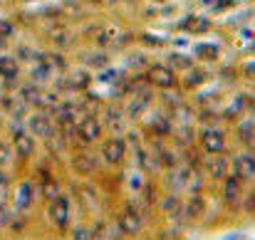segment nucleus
Listing matches in <instances>:
<instances>
[{
  "instance_id": "nucleus-1",
  "label": "nucleus",
  "mask_w": 255,
  "mask_h": 240,
  "mask_svg": "<svg viewBox=\"0 0 255 240\" xmlns=\"http://www.w3.org/2000/svg\"><path fill=\"white\" fill-rule=\"evenodd\" d=\"M5 134H7L12 151H15V173H25L32 166V161L40 156L42 144L22 121H15V119L5 121Z\"/></svg>"
},
{
  "instance_id": "nucleus-2",
  "label": "nucleus",
  "mask_w": 255,
  "mask_h": 240,
  "mask_svg": "<svg viewBox=\"0 0 255 240\" xmlns=\"http://www.w3.org/2000/svg\"><path fill=\"white\" fill-rule=\"evenodd\" d=\"M67 134H70V149H94L104 139L107 126L102 124L99 112H87L67 129Z\"/></svg>"
},
{
  "instance_id": "nucleus-3",
  "label": "nucleus",
  "mask_w": 255,
  "mask_h": 240,
  "mask_svg": "<svg viewBox=\"0 0 255 240\" xmlns=\"http://www.w3.org/2000/svg\"><path fill=\"white\" fill-rule=\"evenodd\" d=\"M196 146L203 156L228 154L233 149L231 134L221 121H198L196 124Z\"/></svg>"
},
{
  "instance_id": "nucleus-4",
  "label": "nucleus",
  "mask_w": 255,
  "mask_h": 240,
  "mask_svg": "<svg viewBox=\"0 0 255 240\" xmlns=\"http://www.w3.org/2000/svg\"><path fill=\"white\" fill-rule=\"evenodd\" d=\"M42 206H45V218H47L50 228L60 238H65L67 231H70V226L75 223V201H72V193L70 191H62L60 196H55L52 201H47Z\"/></svg>"
},
{
  "instance_id": "nucleus-5",
  "label": "nucleus",
  "mask_w": 255,
  "mask_h": 240,
  "mask_svg": "<svg viewBox=\"0 0 255 240\" xmlns=\"http://www.w3.org/2000/svg\"><path fill=\"white\" fill-rule=\"evenodd\" d=\"M97 156L102 161L104 171H122L129 161V146H127V136L124 134H114L107 131L104 139L94 146Z\"/></svg>"
},
{
  "instance_id": "nucleus-6",
  "label": "nucleus",
  "mask_w": 255,
  "mask_h": 240,
  "mask_svg": "<svg viewBox=\"0 0 255 240\" xmlns=\"http://www.w3.org/2000/svg\"><path fill=\"white\" fill-rule=\"evenodd\" d=\"M7 201H10V206H12L15 213H27V216H32L35 203L40 201V193H37V183H35V178L30 176V171L15 176Z\"/></svg>"
},
{
  "instance_id": "nucleus-7",
  "label": "nucleus",
  "mask_w": 255,
  "mask_h": 240,
  "mask_svg": "<svg viewBox=\"0 0 255 240\" xmlns=\"http://www.w3.org/2000/svg\"><path fill=\"white\" fill-rule=\"evenodd\" d=\"M127 42V32L122 30L119 22H112V20H99L94 22L89 30H87V45L89 47H97V50H114V47H124Z\"/></svg>"
},
{
  "instance_id": "nucleus-8",
  "label": "nucleus",
  "mask_w": 255,
  "mask_h": 240,
  "mask_svg": "<svg viewBox=\"0 0 255 240\" xmlns=\"http://www.w3.org/2000/svg\"><path fill=\"white\" fill-rule=\"evenodd\" d=\"M144 82L159 94V92H173L178 89V72L171 67L166 60H149V65L141 72Z\"/></svg>"
},
{
  "instance_id": "nucleus-9",
  "label": "nucleus",
  "mask_w": 255,
  "mask_h": 240,
  "mask_svg": "<svg viewBox=\"0 0 255 240\" xmlns=\"http://www.w3.org/2000/svg\"><path fill=\"white\" fill-rule=\"evenodd\" d=\"M112 216H114V221L119 223V228L124 231L127 238H139V236L146 231V226H149L146 216L141 213V208H139V203H136L134 198L124 201Z\"/></svg>"
},
{
  "instance_id": "nucleus-10",
  "label": "nucleus",
  "mask_w": 255,
  "mask_h": 240,
  "mask_svg": "<svg viewBox=\"0 0 255 240\" xmlns=\"http://www.w3.org/2000/svg\"><path fill=\"white\" fill-rule=\"evenodd\" d=\"M70 163V171L77 178H97L104 166L97 156V149H70V154L65 156Z\"/></svg>"
},
{
  "instance_id": "nucleus-11",
  "label": "nucleus",
  "mask_w": 255,
  "mask_h": 240,
  "mask_svg": "<svg viewBox=\"0 0 255 240\" xmlns=\"http://www.w3.org/2000/svg\"><path fill=\"white\" fill-rule=\"evenodd\" d=\"M221 193H218V203L226 213H238L241 216V203H243V193L248 188L246 181H241L236 173H228L221 183H218Z\"/></svg>"
},
{
  "instance_id": "nucleus-12",
  "label": "nucleus",
  "mask_w": 255,
  "mask_h": 240,
  "mask_svg": "<svg viewBox=\"0 0 255 240\" xmlns=\"http://www.w3.org/2000/svg\"><path fill=\"white\" fill-rule=\"evenodd\" d=\"M22 124L37 136L40 144H45L55 131H57V124H55V117L50 109H30L22 119Z\"/></svg>"
},
{
  "instance_id": "nucleus-13",
  "label": "nucleus",
  "mask_w": 255,
  "mask_h": 240,
  "mask_svg": "<svg viewBox=\"0 0 255 240\" xmlns=\"http://www.w3.org/2000/svg\"><path fill=\"white\" fill-rule=\"evenodd\" d=\"M99 117H102V124L107 126V131H114V134H124L129 126H134L122 107L119 99H112V102H102L99 107Z\"/></svg>"
},
{
  "instance_id": "nucleus-14",
  "label": "nucleus",
  "mask_w": 255,
  "mask_h": 240,
  "mask_svg": "<svg viewBox=\"0 0 255 240\" xmlns=\"http://www.w3.org/2000/svg\"><path fill=\"white\" fill-rule=\"evenodd\" d=\"M231 173H236L248 186L255 183V149H231Z\"/></svg>"
},
{
  "instance_id": "nucleus-15",
  "label": "nucleus",
  "mask_w": 255,
  "mask_h": 240,
  "mask_svg": "<svg viewBox=\"0 0 255 240\" xmlns=\"http://www.w3.org/2000/svg\"><path fill=\"white\" fill-rule=\"evenodd\" d=\"M208 211H211V203L206 198V191L203 193H188L183 198V206H181V221H183V226L201 223L203 218H208Z\"/></svg>"
},
{
  "instance_id": "nucleus-16",
  "label": "nucleus",
  "mask_w": 255,
  "mask_h": 240,
  "mask_svg": "<svg viewBox=\"0 0 255 240\" xmlns=\"http://www.w3.org/2000/svg\"><path fill=\"white\" fill-rule=\"evenodd\" d=\"M25 77V67L10 50H0V87L15 89L17 82Z\"/></svg>"
},
{
  "instance_id": "nucleus-17",
  "label": "nucleus",
  "mask_w": 255,
  "mask_h": 240,
  "mask_svg": "<svg viewBox=\"0 0 255 240\" xmlns=\"http://www.w3.org/2000/svg\"><path fill=\"white\" fill-rule=\"evenodd\" d=\"M213 77V70L208 67V65H193L191 70H186V72H181V77H178V89L183 92V94H191V92H198V89H203L208 82Z\"/></svg>"
},
{
  "instance_id": "nucleus-18",
  "label": "nucleus",
  "mask_w": 255,
  "mask_h": 240,
  "mask_svg": "<svg viewBox=\"0 0 255 240\" xmlns=\"http://www.w3.org/2000/svg\"><path fill=\"white\" fill-rule=\"evenodd\" d=\"M231 154V151H228ZM228 154H218V156H206L201 163V173L208 183H221L228 173H231V156Z\"/></svg>"
},
{
  "instance_id": "nucleus-19",
  "label": "nucleus",
  "mask_w": 255,
  "mask_h": 240,
  "mask_svg": "<svg viewBox=\"0 0 255 240\" xmlns=\"http://www.w3.org/2000/svg\"><path fill=\"white\" fill-rule=\"evenodd\" d=\"M77 60H80V67H87L89 72L94 70V72H99V70H107L109 65V52H104V50H97V47H89L87 45L85 52H80L77 55Z\"/></svg>"
},
{
  "instance_id": "nucleus-20",
  "label": "nucleus",
  "mask_w": 255,
  "mask_h": 240,
  "mask_svg": "<svg viewBox=\"0 0 255 240\" xmlns=\"http://www.w3.org/2000/svg\"><path fill=\"white\" fill-rule=\"evenodd\" d=\"M178 30L186 32V35H206L213 30V20L206 17V15H188L178 22Z\"/></svg>"
},
{
  "instance_id": "nucleus-21",
  "label": "nucleus",
  "mask_w": 255,
  "mask_h": 240,
  "mask_svg": "<svg viewBox=\"0 0 255 240\" xmlns=\"http://www.w3.org/2000/svg\"><path fill=\"white\" fill-rule=\"evenodd\" d=\"M193 60L198 62V65H216L218 60H221V45H211V42H198V45H193Z\"/></svg>"
},
{
  "instance_id": "nucleus-22",
  "label": "nucleus",
  "mask_w": 255,
  "mask_h": 240,
  "mask_svg": "<svg viewBox=\"0 0 255 240\" xmlns=\"http://www.w3.org/2000/svg\"><path fill=\"white\" fill-rule=\"evenodd\" d=\"M166 62H169L178 75H181V72H186V70H191V67L196 65L193 55H191V52H181V50H171L169 57H166Z\"/></svg>"
},
{
  "instance_id": "nucleus-23",
  "label": "nucleus",
  "mask_w": 255,
  "mask_h": 240,
  "mask_svg": "<svg viewBox=\"0 0 255 240\" xmlns=\"http://www.w3.org/2000/svg\"><path fill=\"white\" fill-rule=\"evenodd\" d=\"M15 35H17V22L12 17L0 15V50H7L10 42L15 40Z\"/></svg>"
},
{
  "instance_id": "nucleus-24",
  "label": "nucleus",
  "mask_w": 255,
  "mask_h": 240,
  "mask_svg": "<svg viewBox=\"0 0 255 240\" xmlns=\"http://www.w3.org/2000/svg\"><path fill=\"white\" fill-rule=\"evenodd\" d=\"M32 226V216L27 213H15L12 211V218H10V226H7V233L10 236H25Z\"/></svg>"
},
{
  "instance_id": "nucleus-25",
  "label": "nucleus",
  "mask_w": 255,
  "mask_h": 240,
  "mask_svg": "<svg viewBox=\"0 0 255 240\" xmlns=\"http://www.w3.org/2000/svg\"><path fill=\"white\" fill-rule=\"evenodd\" d=\"M67 240H94V233H92V223L89 221H75L67 231Z\"/></svg>"
},
{
  "instance_id": "nucleus-26",
  "label": "nucleus",
  "mask_w": 255,
  "mask_h": 240,
  "mask_svg": "<svg viewBox=\"0 0 255 240\" xmlns=\"http://www.w3.org/2000/svg\"><path fill=\"white\" fill-rule=\"evenodd\" d=\"M0 168H12L15 171V151H12V144H10L5 131L0 134Z\"/></svg>"
},
{
  "instance_id": "nucleus-27",
  "label": "nucleus",
  "mask_w": 255,
  "mask_h": 240,
  "mask_svg": "<svg viewBox=\"0 0 255 240\" xmlns=\"http://www.w3.org/2000/svg\"><path fill=\"white\" fill-rule=\"evenodd\" d=\"M241 216L246 218H255V183L246 188L243 193V203H241Z\"/></svg>"
},
{
  "instance_id": "nucleus-28",
  "label": "nucleus",
  "mask_w": 255,
  "mask_h": 240,
  "mask_svg": "<svg viewBox=\"0 0 255 240\" xmlns=\"http://www.w3.org/2000/svg\"><path fill=\"white\" fill-rule=\"evenodd\" d=\"M15 176L17 173L12 168H0V198H7L10 196V188H12Z\"/></svg>"
},
{
  "instance_id": "nucleus-29",
  "label": "nucleus",
  "mask_w": 255,
  "mask_h": 240,
  "mask_svg": "<svg viewBox=\"0 0 255 240\" xmlns=\"http://www.w3.org/2000/svg\"><path fill=\"white\" fill-rule=\"evenodd\" d=\"M10 218H12V206L7 198H0V236L7 233V226H10Z\"/></svg>"
},
{
  "instance_id": "nucleus-30",
  "label": "nucleus",
  "mask_w": 255,
  "mask_h": 240,
  "mask_svg": "<svg viewBox=\"0 0 255 240\" xmlns=\"http://www.w3.org/2000/svg\"><path fill=\"white\" fill-rule=\"evenodd\" d=\"M238 77L241 80H248L255 84V57L253 60H246V62H241L238 65Z\"/></svg>"
},
{
  "instance_id": "nucleus-31",
  "label": "nucleus",
  "mask_w": 255,
  "mask_h": 240,
  "mask_svg": "<svg viewBox=\"0 0 255 240\" xmlns=\"http://www.w3.org/2000/svg\"><path fill=\"white\" fill-rule=\"evenodd\" d=\"M236 5H238L236 0H211V5H208V7H211V10H213V15H216V12H226V10H233Z\"/></svg>"
},
{
  "instance_id": "nucleus-32",
  "label": "nucleus",
  "mask_w": 255,
  "mask_h": 240,
  "mask_svg": "<svg viewBox=\"0 0 255 240\" xmlns=\"http://www.w3.org/2000/svg\"><path fill=\"white\" fill-rule=\"evenodd\" d=\"M5 121H7V119H5V114H2V112H0V134H2V131H5Z\"/></svg>"
},
{
  "instance_id": "nucleus-33",
  "label": "nucleus",
  "mask_w": 255,
  "mask_h": 240,
  "mask_svg": "<svg viewBox=\"0 0 255 240\" xmlns=\"http://www.w3.org/2000/svg\"><path fill=\"white\" fill-rule=\"evenodd\" d=\"M146 2H151V5H161V2H166V0H146Z\"/></svg>"
},
{
  "instance_id": "nucleus-34",
  "label": "nucleus",
  "mask_w": 255,
  "mask_h": 240,
  "mask_svg": "<svg viewBox=\"0 0 255 240\" xmlns=\"http://www.w3.org/2000/svg\"><path fill=\"white\" fill-rule=\"evenodd\" d=\"M17 2H22V5H30V2H35V0H17Z\"/></svg>"
}]
</instances>
